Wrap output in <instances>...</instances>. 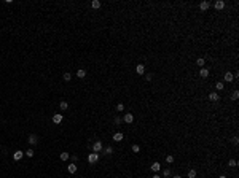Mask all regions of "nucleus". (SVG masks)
<instances>
[{
	"instance_id": "a878e982",
	"label": "nucleus",
	"mask_w": 239,
	"mask_h": 178,
	"mask_svg": "<svg viewBox=\"0 0 239 178\" xmlns=\"http://www.w3.org/2000/svg\"><path fill=\"white\" fill-rule=\"evenodd\" d=\"M70 80H72V75H70L69 72H65L64 73V81H70Z\"/></svg>"
},
{
	"instance_id": "6e6552de",
	"label": "nucleus",
	"mask_w": 239,
	"mask_h": 178,
	"mask_svg": "<svg viewBox=\"0 0 239 178\" xmlns=\"http://www.w3.org/2000/svg\"><path fill=\"white\" fill-rule=\"evenodd\" d=\"M209 100L210 102H218V100H220V96H218L217 92H210L209 94Z\"/></svg>"
},
{
	"instance_id": "f704fd0d",
	"label": "nucleus",
	"mask_w": 239,
	"mask_h": 178,
	"mask_svg": "<svg viewBox=\"0 0 239 178\" xmlns=\"http://www.w3.org/2000/svg\"><path fill=\"white\" fill-rule=\"evenodd\" d=\"M153 178H161L159 175H156V173H155V175H153Z\"/></svg>"
},
{
	"instance_id": "7c9ffc66",
	"label": "nucleus",
	"mask_w": 239,
	"mask_h": 178,
	"mask_svg": "<svg viewBox=\"0 0 239 178\" xmlns=\"http://www.w3.org/2000/svg\"><path fill=\"white\" fill-rule=\"evenodd\" d=\"M163 175H164V177H171V169H164Z\"/></svg>"
},
{
	"instance_id": "423d86ee",
	"label": "nucleus",
	"mask_w": 239,
	"mask_h": 178,
	"mask_svg": "<svg viewBox=\"0 0 239 178\" xmlns=\"http://www.w3.org/2000/svg\"><path fill=\"white\" fill-rule=\"evenodd\" d=\"M223 80H225V81H226V83H231V81H233V80H234V75H233V73H231V72H226V73H225V75H223Z\"/></svg>"
},
{
	"instance_id": "473e14b6",
	"label": "nucleus",
	"mask_w": 239,
	"mask_h": 178,
	"mask_svg": "<svg viewBox=\"0 0 239 178\" xmlns=\"http://www.w3.org/2000/svg\"><path fill=\"white\" fill-rule=\"evenodd\" d=\"M132 151H134V153H139V151H140V146L139 145H132Z\"/></svg>"
},
{
	"instance_id": "7ed1b4c3",
	"label": "nucleus",
	"mask_w": 239,
	"mask_h": 178,
	"mask_svg": "<svg viewBox=\"0 0 239 178\" xmlns=\"http://www.w3.org/2000/svg\"><path fill=\"white\" fill-rule=\"evenodd\" d=\"M27 142L30 143V145H38V137L35 135V134H30L29 135V140Z\"/></svg>"
},
{
	"instance_id": "cd10ccee",
	"label": "nucleus",
	"mask_w": 239,
	"mask_h": 178,
	"mask_svg": "<svg viewBox=\"0 0 239 178\" xmlns=\"http://www.w3.org/2000/svg\"><path fill=\"white\" fill-rule=\"evenodd\" d=\"M123 123V118H120V116H115V124L118 126V124H121Z\"/></svg>"
},
{
	"instance_id": "a211bd4d",
	"label": "nucleus",
	"mask_w": 239,
	"mask_h": 178,
	"mask_svg": "<svg viewBox=\"0 0 239 178\" xmlns=\"http://www.w3.org/2000/svg\"><path fill=\"white\" fill-rule=\"evenodd\" d=\"M59 157H61V161H67V159H70V154L69 153H61Z\"/></svg>"
},
{
	"instance_id": "0eeeda50",
	"label": "nucleus",
	"mask_w": 239,
	"mask_h": 178,
	"mask_svg": "<svg viewBox=\"0 0 239 178\" xmlns=\"http://www.w3.org/2000/svg\"><path fill=\"white\" fill-rule=\"evenodd\" d=\"M123 121H124L126 124H131V123L134 121V115H131V113H127V115H124V116H123Z\"/></svg>"
},
{
	"instance_id": "c85d7f7f",
	"label": "nucleus",
	"mask_w": 239,
	"mask_h": 178,
	"mask_svg": "<svg viewBox=\"0 0 239 178\" xmlns=\"http://www.w3.org/2000/svg\"><path fill=\"white\" fill-rule=\"evenodd\" d=\"M145 80H147V81H151V80H153V73H147V75H145Z\"/></svg>"
},
{
	"instance_id": "f8f14e48",
	"label": "nucleus",
	"mask_w": 239,
	"mask_h": 178,
	"mask_svg": "<svg viewBox=\"0 0 239 178\" xmlns=\"http://www.w3.org/2000/svg\"><path fill=\"white\" fill-rule=\"evenodd\" d=\"M136 72L139 73V75H143V73H145V65H143V64H139V65L136 67Z\"/></svg>"
},
{
	"instance_id": "ddd939ff",
	"label": "nucleus",
	"mask_w": 239,
	"mask_h": 178,
	"mask_svg": "<svg viewBox=\"0 0 239 178\" xmlns=\"http://www.w3.org/2000/svg\"><path fill=\"white\" fill-rule=\"evenodd\" d=\"M209 6H210V3H209V2H201V3H199V10H203V11L209 10Z\"/></svg>"
},
{
	"instance_id": "39448f33",
	"label": "nucleus",
	"mask_w": 239,
	"mask_h": 178,
	"mask_svg": "<svg viewBox=\"0 0 239 178\" xmlns=\"http://www.w3.org/2000/svg\"><path fill=\"white\" fill-rule=\"evenodd\" d=\"M214 8L218 10V11H220V10H223L225 8V2H223V0H217V2L214 3Z\"/></svg>"
},
{
	"instance_id": "9b49d317",
	"label": "nucleus",
	"mask_w": 239,
	"mask_h": 178,
	"mask_svg": "<svg viewBox=\"0 0 239 178\" xmlns=\"http://www.w3.org/2000/svg\"><path fill=\"white\" fill-rule=\"evenodd\" d=\"M199 76L201 78H207V76H209V70H207L206 67H203V68L199 70Z\"/></svg>"
},
{
	"instance_id": "dca6fc26",
	"label": "nucleus",
	"mask_w": 239,
	"mask_h": 178,
	"mask_svg": "<svg viewBox=\"0 0 239 178\" xmlns=\"http://www.w3.org/2000/svg\"><path fill=\"white\" fill-rule=\"evenodd\" d=\"M77 76H78V78H85V76H86V70L80 68L78 72H77Z\"/></svg>"
},
{
	"instance_id": "9d476101",
	"label": "nucleus",
	"mask_w": 239,
	"mask_h": 178,
	"mask_svg": "<svg viewBox=\"0 0 239 178\" xmlns=\"http://www.w3.org/2000/svg\"><path fill=\"white\" fill-rule=\"evenodd\" d=\"M123 138H124V135L121 132H115V134H113V140H115V142H123Z\"/></svg>"
},
{
	"instance_id": "c9c22d12",
	"label": "nucleus",
	"mask_w": 239,
	"mask_h": 178,
	"mask_svg": "<svg viewBox=\"0 0 239 178\" xmlns=\"http://www.w3.org/2000/svg\"><path fill=\"white\" fill-rule=\"evenodd\" d=\"M218 178H226V175H220V177H218Z\"/></svg>"
},
{
	"instance_id": "20e7f679",
	"label": "nucleus",
	"mask_w": 239,
	"mask_h": 178,
	"mask_svg": "<svg viewBox=\"0 0 239 178\" xmlns=\"http://www.w3.org/2000/svg\"><path fill=\"white\" fill-rule=\"evenodd\" d=\"M22 156H24V151H21V150H18V151L13 153V159H15V161H21Z\"/></svg>"
},
{
	"instance_id": "72a5a7b5",
	"label": "nucleus",
	"mask_w": 239,
	"mask_h": 178,
	"mask_svg": "<svg viewBox=\"0 0 239 178\" xmlns=\"http://www.w3.org/2000/svg\"><path fill=\"white\" fill-rule=\"evenodd\" d=\"M238 142H239L238 137H233V143H234V145H238Z\"/></svg>"
},
{
	"instance_id": "412c9836",
	"label": "nucleus",
	"mask_w": 239,
	"mask_h": 178,
	"mask_svg": "<svg viewBox=\"0 0 239 178\" xmlns=\"http://www.w3.org/2000/svg\"><path fill=\"white\" fill-rule=\"evenodd\" d=\"M204 64H206V60H204L203 57H199V59H198V60H196V65H199V67H201V68H203V67H204Z\"/></svg>"
},
{
	"instance_id": "b1692460",
	"label": "nucleus",
	"mask_w": 239,
	"mask_h": 178,
	"mask_svg": "<svg viewBox=\"0 0 239 178\" xmlns=\"http://www.w3.org/2000/svg\"><path fill=\"white\" fill-rule=\"evenodd\" d=\"M112 153H113V148H112V146H107V148L104 150V154H107V156H109V154H112Z\"/></svg>"
},
{
	"instance_id": "aec40b11",
	"label": "nucleus",
	"mask_w": 239,
	"mask_h": 178,
	"mask_svg": "<svg viewBox=\"0 0 239 178\" xmlns=\"http://www.w3.org/2000/svg\"><path fill=\"white\" fill-rule=\"evenodd\" d=\"M188 178H196V170H193V169H191V170H188V175H187Z\"/></svg>"
},
{
	"instance_id": "4468645a",
	"label": "nucleus",
	"mask_w": 239,
	"mask_h": 178,
	"mask_svg": "<svg viewBox=\"0 0 239 178\" xmlns=\"http://www.w3.org/2000/svg\"><path fill=\"white\" fill-rule=\"evenodd\" d=\"M67 170H69V173H77V164H69V167H67Z\"/></svg>"
},
{
	"instance_id": "393cba45",
	"label": "nucleus",
	"mask_w": 239,
	"mask_h": 178,
	"mask_svg": "<svg viewBox=\"0 0 239 178\" xmlns=\"http://www.w3.org/2000/svg\"><path fill=\"white\" fill-rule=\"evenodd\" d=\"M223 88H225L223 83H222V81H217V84H215V89H217V91H222Z\"/></svg>"
},
{
	"instance_id": "4be33fe9",
	"label": "nucleus",
	"mask_w": 239,
	"mask_h": 178,
	"mask_svg": "<svg viewBox=\"0 0 239 178\" xmlns=\"http://www.w3.org/2000/svg\"><path fill=\"white\" fill-rule=\"evenodd\" d=\"M59 107H61V110H67V108H69V103H67V102H64V100H62V102L59 103Z\"/></svg>"
},
{
	"instance_id": "bb28decb",
	"label": "nucleus",
	"mask_w": 239,
	"mask_h": 178,
	"mask_svg": "<svg viewBox=\"0 0 239 178\" xmlns=\"http://www.w3.org/2000/svg\"><path fill=\"white\" fill-rule=\"evenodd\" d=\"M33 154H35V151H33L32 148H30V150H27V151H26V156H27V157H32V156H33Z\"/></svg>"
},
{
	"instance_id": "1a4fd4ad",
	"label": "nucleus",
	"mask_w": 239,
	"mask_h": 178,
	"mask_svg": "<svg viewBox=\"0 0 239 178\" xmlns=\"http://www.w3.org/2000/svg\"><path fill=\"white\" fill-rule=\"evenodd\" d=\"M62 119H64L62 115H53V123H54V124H61Z\"/></svg>"
},
{
	"instance_id": "f03ea898",
	"label": "nucleus",
	"mask_w": 239,
	"mask_h": 178,
	"mask_svg": "<svg viewBox=\"0 0 239 178\" xmlns=\"http://www.w3.org/2000/svg\"><path fill=\"white\" fill-rule=\"evenodd\" d=\"M99 151H102V142H94L93 143V153H99Z\"/></svg>"
},
{
	"instance_id": "f3484780",
	"label": "nucleus",
	"mask_w": 239,
	"mask_h": 178,
	"mask_svg": "<svg viewBox=\"0 0 239 178\" xmlns=\"http://www.w3.org/2000/svg\"><path fill=\"white\" fill-rule=\"evenodd\" d=\"M228 165H230L231 169H236V167H238V161H236V159H230V162H228Z\"/></svg>"
},
{
	"instance_id": "2f4dec72",
	"label": "nucleus",
	"mask_w": 239,
	"mask_h": 178,
	"mask_svg": "<svg viewBox=\"0 0 239 178\" xmlns=\"http://www.w3.org/2000/svg\"><path fill=\"white\" fill-rule=\"evenodd\" d=\"M238 97H239V92H238V91H234L233 96H231V99H233V100H238Z\"/></svg>"
},
{
	"instance_id": "6ab92c4d",
	"label": "nucleus",
	"mask_w": 239,
	"mask_h": 178,
	"mask_svg": "<svg viewBox=\"0 0 239 178\" xmlns=\"http://www.w3.org/2000/svg\"><path fill=\"white\" fill-rule=\"evenodd\" d=\"M91 6H93V8H100V2L99 0H93V2H91Z\"/></svg>"
},
{
	"instance_id": "f257e3e1",
	"label": "nucleus",
	"mask_w": 239,
	"mask_h": 178,
	"mask_svg": "<svg viewBox=\"0 0 239 178\" xmlns=\"http://www.w3.org/2000/svg\"><path fill=\"white\" fill-rule=\"evenodd\" d=\"M97 161H99V154L97 153H89L88 154V162L89 164H96Z\"/></svg>"
},
{
	"instance_id": "e433bc0d",
	"label": "nucleus",
	"mask_w": 239,
	"mask_h": 178,
	"mask_svg": "<svg viewBox=\"0 0 239 178\" xmlns=\"http://www.w3.org/2000/svg\"><path fill=\"white\" fill-rule=\"evenodd\" d=\"M172 178H182V177L180 175H175V177H172Z\"/></svg>"
},
{
	"instance_id": "5701e85b",
	"label": "nucleus",
	"mask_w": 239,
	"mask_h": 178,
	"mask_svg": "<svg viewBox=\"0 0 239 178\" xmlns=\"http://www.w3.org/2000/svg\"><path fill=\"white\" fill-rule=\"evenodd\" d=\"M166 162L167 164H172L174 162V156H172V154H167V156H166Z\"/></svg>"
},
{
	"instance_id": "c756f323",
	"label": "nucleus",
	"mask_w": 239,
	"mask_h": 178,
	"mask_svg": "<svg viewBox=\"0 0 239 178\" xmlns=\"http://www.w3.org/2000/svg\"><path fill=\"white\" fill-rule=\"evenodd\" d=\"M124 110V105L123 103H118V105H116V111H123Z\"/></svg>"
},
{
	"instance_id": "2eb2a0df",
	"label": "nucleus",
	"mask_w": 239,
	"mask_h": 178,
	"mask_svg": "<svg viewBox=\"0 0 239 178\" xmlns=\"http://www.w3.org/2000/svg\"><path fill=\"white\" fill-rule=\"evenodd\" d=\"M159 169H161V164L159 162H153V164H151V170H153V172H158Z\"/></svg>"
}]
</instances>
